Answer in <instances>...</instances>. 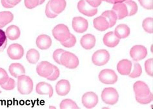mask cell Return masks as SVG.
Segmentation results:
<instances>
[{
  "label": "cell",
  "mask_w": 153,
  "mask_h": 109,
  "mask_svg": "<svg viewBox=\"0 0 153 109\" xmlns=\"http://www.w3.org/2000/svg\"><path fill=\"white\" fill-rule=\"evenodd\" d=\"M153 99V96L152 93L150 92L147 96L142 97V98H139V97H136V100L137 101V102H138L140 104L142 105H146L148 103H150L152 102Z\"/></svg>",
  "instance_id": "cell-35"
},
{
  "label": "cell",
  "mask_w": 153,
  "mask_h": 109,
  "mask_svg": "<svg viewBox=\"0 0 153 109\" xmlns=\"http://www.w3.org/2000/svg\"><path fill=\"white\" fill-rule=\"evenodd\" d=\"M22 0H7V1L9 4H10L11 5H13V7L17 5Z\"/></svg>",
  "instance_id": "cell-47"
},
{
  "label": "cell",
  "mask_w": 153,
  "mask_h": 109,
  "mask_svg": "<svg viewBox=\"0 0 153 109\" xmlns=\"http://www.w3.org/2000/svg\"><path fill=\"white\" fill-rule=\"evenodd\" d=\"M133 88L136 97H139V98L146 96L151 92L147 85L142 81H138L134 83Z\"/></svg>",
  "instance_id": "cell-13"
},
{
  "label": "cell",
  "mask_w": 153,
  "mask_h": 109,
  "mask_svg": "<svg viewBox=\"0 0 153 109\" xmlns=\"http://www.w3.org/2000/svg\"><path fill=\"white\" fill-rule=\"evenodd\" d=\"M145 69H146L147 74L152 77V76H153V70H152V69H153V59L152 58L149 59L146 62V63H145Z\"/></svg>",
  "instance_id": "cell-37"
},
{
  "label": "cell",
  "mask_w": 153,
  "mask_h": 109,
  "mask_svg": "<svg viewBox=\"0 0 153 109\" xmlns=\"http://www.w3.org/2000/svg\"><path fill=\"white\" fill-rule=\"evenodd\" d=\"M99 79L104 84H114L118 81V76L111 69H104L100 72Z\"/></svg>",
  "instance_id": "cell-6"
},
{
  "label": "cell",
  "mask_w": 153,
  "mask_h": 109,
  "mask_svg": "<svg viewBox=\"0 0 153 109\" xmlns=\"http://www.w3.org/2000/svg\"><path fill=\"white\" fill-rule=\"evenodd\" d=\"M114 34L117 37L120 39H124L127 38L130 34V29L127 25L121 24L116 27L114 30Z\"/></svg>",
  "instance_id": "cell-24"
},
{
  "label": "cell",
  "mask_w": 153,
  "mask_h": 109,
  "mask_svg": "<svg viewBox=\"0 0 153 109\" xmlns=\"http://www.w3.org/2000/svg\"><path fill=\"white\" fill-rule=\"evenodd\" d=\"M151 52H152V45L151 46Z\"/></svg>",
  "instance_id": "cell-50"
},
{
  "label": "cell",
  "mask_w": 153,
  "mask_h": 109,
  "mask_svg": "<svg viewBox=\"0 0 153 109\" xmlns=\"http://www.w3.org/2000/svg\"><path fill=\"white\" fill-rule=\"evenodd\" d=\"M71 90V84L68 80L62 79L56 85V91L59 96H64L69 93Z\"/></svg>",
  "instance_id": "cell-14"
},
{
  "label": "cell",
  "mask_w": 153,
  "mask_h": 109,
  "mask_svg": "<svg viewBox=\"0 0 153 109\" xmlns=\"http://www.w3.org/2000/svg\"><path fill=\"white\" fill-rule=\"evenodd\" d=\"M61 65L66 68L74 69L79 65V59L77 56L70 52H63L60 58Z\"/></svg>",
  "instance_id": "cell-2"
},
{
  "label": "cell",
  "mask_w": 153,
  "mask_h": 109,
  "mask_svg": "<svg viewBox=\"0 0 153 109\" xmlns=\"http://www.w3.org/2000/svg\"><path fill=\"white\" fill-rule=\"evenodd\" d=\"M102 1L107 2L108 3L115 4V3H123V2L126 1H128V0H102Z\"/></svg>",
  "instance_id": "cell-46"
},
{
  "label": "cell",
  "mask_w": 153,
  "mask_h": 109,
  "mask_svg": "<svg viewBox=\"0 0 153 109\" xmlns=\"http://www.w3.org/2000/svg\"><path fill=\"white\" fill-rule=\"evenodd\" d=\"M49 2L51 10L57 14L62 13L67 5L65 0H50Z\"/></svg>",
  "instance_id": "cell-19"
},
{
  "label": "cell",
  "mask_w": 153,
  "mask_h": 109,
  "mask_svg": "<svg viewBox=\"0 0 153 109\" xmlns=\"http://www.w3.org/2000/svg\"><path fill=\"white\" fill-rule=\"evenodd\" d=\"M1 87L2 88H3L4 90H13L16 87V82L14 79L9 78L7 82L5 84L1 85Z\"/></svg>",
  "instance_id": "cell-36"
},
{
  "label": "cell",
  "mask_w": 153,
  "mask_h": 109,
  "mask_svg": "<svg viewBox=\"0 0 153 109\" xmlns=\"http://www.w3.org/2000/svg\"><path fill=\"white\" fill-rule=\"evenodd\" d=\"M59 76V68L56 67L55 65H53V71H52V74L47 78V79L49 81H55L57 79Z\"/></svg>",
  "instance_id": "cell-40"
},
{
  "label": "cell",
  "mask_w": 153,
  "mask_h": 109,
  "mask_svg": "<svg viewBox=\"0 0 153 109\" xmlns=\"http://www.w3.org/2000/svg\"><path fill=\"white\" fill-rule=\"evenodd\" d=\"M26 58L28 62L31 64H36L38 62L39 59V52L33 48V49H30L27 52Z\"/></svg>",
  "instance_id": "cell-28"
},
{
  "label": "cell",
  "mask_w": 153,
  "mask_h": 109,
  "mask_svg": "<svg viewBox=\"0 0 153 109\" xmlns=\"http://www.w3.org/2000/svg\"><path fill=\"white\" fill-rule=\"evenodd\" d=\"M102 16H104L109 23V28L113 27L118 20L117 15L113 10H106L102 14Z\"/></svg>",
  "instance_id": "cell-27"
},
{
  "label": "cell",
  "mask_w": 153,
  "mask_h": 109,
  "mask_svg": "<svg viewBox=\"0 0 153 109\" xmlns=\"http://www.w3.org/2000/svg\"><path fill=\"white\" fill-rule=\"evenodd\" d=\"M103 108H108V107H103Z\"/></svg>",
  "instance_id": "cell-51"
},
{
  "label": "cell",
  "mask_w": 153,
  "mask_h": 109,
  "mask_svg": "<svg viewBox=\"0 0 153 109\" xmlns=\"http://www.w3.org/2000/svg\"><path fill=\"white\" fill-rule=\"evenodd\" d=\"M7 45V37L5 32L0 29V52L5 49Z\"/></svg>",
  "instance_id": "cell-33"
},
{
  "label": "cell",
  "mask_w": 153,
  "mask_h": 109,
  "mask_svg": "<svg viewBox=\"0 0 153 109\" xmlns=\"http://www.w3.org/2000/svg\"><path fill=\"white\" fill-rule=\"evenodd\" d=\"M94 27L99 31H105L109 28V23L104 16H99L95 18L93 21Z\"/></svg>",
  "instance_id": "cell-22"
},
{
  "label": "cell",
  "mask_w": 153,
  "mask_h": 109,
  "mask_svg": "<svg viewBox=\"0 0 153 109\" xmlns=\"http://www.w3.org/2000/svg\"><path fill=\"white\" fill-rule=\"evenodd\" d=\"M7 54L9 57L13 60L22 59L24 55V49L23 47L18 43L10 45L7 48Z\"/></svg>",
  "instance_id": "cell-7"
},
{
  "label": "cell",
  "mask_w": 153,
  "mask_h": 109,
  "mask_svg": "<svg viewBox=\"0 0 153 109\" xmlns=\"http://www.w3.org/2000/svg\"><path fill=\"white\" fill-rule=\"evenodd\" d=\"M9 70L12 76L14 78H18L19 76L25 74V69L22 64L18 63H12L9 66Z\"/></svg>",
  "instance_id": "cell-23"
},
{
  "label": "cell",
  "mask_w": 153,
  "mask_h": 109,
  "mask_svg": "<svg viewBox=\"0 0 153 109\" xmlns=\"http://www.w3.org/2000/svg\"><path fill=\"white\" fill-rule=\"evenodd\" d=\"M102 99L105 103L113 105L118 102L119 94L114 88H105L102 92Z\"/></svg>",
  "instance_id": "cell-3"
},
{
  "label": "cell",
  "mask_w": 153,
  "mask_h": 109,
  "mask_svg": "<svg viewBox=\"0 0 153 109\" xmlns=\"http://www.w3.org/2000/svg\"><path fill=\"white\" fill-rule=\"evenodd\" d=\"M5 34L7 38L10 40H16L19 38L21 35V31L19 28L16 25H11L7 28L5 31Z\"/></svg>",
  "instance_id": "cell-25"
},
{
  "label": "cell",
  "mask_w": 153,
  "mask_h": 109,
  "mask_svg": "<svg viewBox=\"0 0 153 109\" xmlns=\"http://www.w3.org/2000/svg\"><path fill=\"white\" fill-rule=\"evenodd\" d=\"M45 14L47 16V17L49 18H55L57 17L58 15L57 14H56L55 13H54V12L51 10L49 5V2H48L45 7Z\"/></svg>",
  "instance_id": "cell-43"
},
{
  "label": "cell",
  "mask_w": 153,
  "mask_h": 109,
  "mask_svg": "<svg viewBox=\"0 0 153 109\" xmlns=\"http://www.w3.org/2000/svg\"><path fill=\"white\" fill-rule=\"evenodd\" d=\"M112 10L117 15L118 19H122L127 17L128 15L127 8L124 3H117L114 4Z\"/></svg>",
  "instance_id": "cell-21"
},
{
  "label": "cell",
  "mask_w": 153,
  "mask_h": 109,
  "mask_svg": "<svg viewBox=\"0 0 153 109\" xmlns=\"http://www.w3.org/2000/svg\"><path fill=\"white\" fill-rule=\"evenodd\" d=\"M1 90H0V94H1Z\"/></svg>",
  "instance_id": "cell-52"
},
{
  "label": "cell",
  "mask_w": 153,
  "mask_h": 109,
  "mask_svg": "<svg viewBox=\"0 0 153 109\" xmlns=\"http://www.w3.org/2000/svg\"><path fill=\"white\" fill-rule=\"evenodd\" d=\"M103 42L105 45L112 48L118 45L120 43V39L115 35L114 32H109L104 36Z\"/></svg>",
  "instance_id": "cell-17"
},
{
  "label": "cell",
  "mask_w": 153,
  "mask_h": 109,
  "mask_svg": "<svg viewBox=\"0 0 153 109\" xmlns=\"http://www.w3.org/2000/svg\"><path fill=\"white\" fill-rule=\"evenodd\" d=\"M36 92L39 95H49V98H52L54 93L52 87L45 82L38 83L36 87Z\"/></svg>",
  "instance_id": "cell-15"
},
{
  "label": "cell",
  "mask_w": 153,
  "mask_h": 109,
  "mask_svg": "<svg viewBox=\"0 0 153 109\" xmlns=\"http://www.w3.org/2000/svg\"><path fill=\"white\" fill-rule=\"evenodd\" d=\"M60 108H78V106L76 103L70 99L63 100L59 105Z\"/></svg>",
  "instance_id": "cell-32"
},
{
  "label": "cell",
  "mask_w": 153,
  "mask_h": 109,
  "mask_svg": "<svg viewBox=\"0 0 153 109\" xmlns=\"http://www.w3.org/2000/svg\"><path fill=\"white\" fill-rule=\"evenodd\" d=\"M130 55L134 61L138 62L146 57L147 55V50L143 45H135L131 48Z\"/></svg>",
  "instance_id": "cell-8"
},
{
  "label": "cell",
  "mask_w": 153,
  "mask_h": 109,
  "mask_svg": "<svg viewBox=\"0 0 153 109\" xmlns=\"http://www.w3.org/2000/svg\"><path fill=\"white\" fill-rule=\"evenodd\" d=\"M36 43L39 49L47 50L52 45V39L48 35L42 34L36 39Z\"/></svg>",
  "instance_id": "cell-16"
},
{
  "label": "cell",
  "mask_w": 153,
  "mask_h": 109,
  "mask_svg": "<svg viewBox=\"0 0 153 109\" xmlns=\"http://www.w3.org/2000/svg\"><path fill=\"white\" fill-rule=\"evenodd\" d=\"M1 5H3V7L5 8H7V9H11V8L14 7L13 5H11L10 4L8 3L7 1V0H1Z\"/></svg>",
  "instance_id": "cell-45"
},
{
  "label": "cell",
  "mask_w": 153,
  "mask_h": 109,
  "mask_svg": "<svg viewBox=\"0 0 153 109\" xmlns=\"http://www.w3.org/2000/svg\"><path fill=\"white\" fill-rule=\"evenodd\" d=\"M85 1L88 4H89L91 7L94 8L98 7L102 2V0H85Z\"/></svg>",
  "instance_id": "cell-44"
},
{
  "label": "cell",
  "mask_w": 153,
  "mask_h": 109,
  "mask_svg": "<svg viewBox=\"0 0 153 109\" xmlns=\"http://www.w3.org/2000/svg\"><path fill=\"white\" fill-rule=\"evenodd\" d=\"M142 27L145 31L148 33H153V19L152 18H147L145 19L142 23Z\"/></svg>",
  "instance_id": "cell-30"
},
{
  "label": "cell",
  "mask_w": 153,
  "mask_h": 109,
  "mask_svg": "<svg viewBox=\"0 0 153 109\" xmlns=\"http://www.w3.org/2000/svg\"><path fill=\"white\" fill-rule=\"evenodd\" d=\"M142 73V68L140 65L138 63H133V70L131 72V73L128 76H129L130 78H138Z\"/></svg>",
  "instance_id": "cell-31"
},
{
  "label": "cell",
  "mask_w": 153,
  "mask_h": 109,
  "mask_svg": "<svg viewBox=\"0 0 153 109\" xmlns=\"http://www.w3.org/2000/svg\"><path fill=\"white\" fill-rule=\"evenodd\" d=\"M49 108H56V107H53V106H50Z\"/></svg>",
  "instance_id": "cell-49"
},
{
  "label": "cell",
  "mask_w": 153,
  "mask_h": 109,
  "mask_svg": "<svg viewBox=\"0 0 153 109\" xmlns=\"http://www.w3.org/2000/svg\"><path fill=\"white\" fill-rule=\"evenodd\" d=\"M14 19L13 14L9 11L0 12V29L6 26L7 24L13 22Z\"/></svg>",
  "instance_id": "cell-26"
},
{
  "label": "cell",
  "mask_w": 153,
  "mask_h": 109,
  "mask_svg": "<svg viewBox=\"0 0 153 109\" xmlns=\"http://www.w3.org/2000/svg\"><path fill=\"white\" fill-rule=\"evenodd\" d=\"M82 102L83 106L91 108L96 106L98 103V97L97 94L93 92H88L84 94L82 97Z\"/></svg>",
  "instance_id": "cell-10"
},
{
  "label": "cell",
  "mask_w": 153,
  "mask_h": 109,
  "mask_svg": "<svg viewBox=\"0 0 153 109\" xmlns=\"http://www.w3.org/2000/svg\"><path fill=\"white\" fill-rule=\"evenodd\" d=\"M60 43H61V44L63 47H67V48H71V47H74L76 45V38L73 34H71L70 37L68 38L66 41L60 42Z\"/></svg>",
  "instance_id": "cell-34"
},
{
  "label": "cell",
  "mask_w": 153,
  "mask_h": 109,
  "mask_svg": "<svg viewBox=\"0 0 153 109\" xmlns=\"http://www.w3.org/2000/svg\"><path fill=\"white\" fill-rule=\"evenodd\" d=\"M25 7L29 9H33L39 5V0H24Z\"/></svg>",
  "instance_id": "cell-38"
},
{
  "label": "cell",
  "mask_w": 153,
  "mask_h": 109,
  "mask_svg": "<svg viewBox=\"0 0 153 109\" xmlns=\"http://www.w3.org/2000/svg\"><path fill=\"white\" fill-rule=\"evenodd\" d=\"M109 59V52L105 49L97 50L92 56V62L96 66L105 65L108 62Z\"/></svg>",
  "instance_id": "cell-5"
},
{
  "label": "cell",
  "mask_w": 153,
  "mask_h": 109,
  "mask_svg": "<svg viewBox=\"0 0 153 109\" xmlns=\"http://www.w3.org/2000/svg\"><path fill=\"white\" fill-rule=\"evenodd\" d=\"M33 82L29 76L23 74L18 78V90L21 94H30L33 92Z\"/></svg>",
  "instance_id": "cell-1"
},
{
  "label": "cell",
  "mask_w": 153,
  "mask_h": 109,
  "mask_svg": "<svg viewBox=\"0 0 153 109\" xmlns=\"http://www.w3.org/2000/svg\"><path fill=\"white\" fill-rule=\"evenodd\" d=\"M72 26L75 32L78 33H83L88 29V23L87 19L78 16L72 19Z\"/></svg>",
  "instance_id": "cell-11"
},
{
  "label": "cell",
  "mask_w": 153,
  "mask_h": 109,
  "mask_svg": "<svg viewBox=\"0 0 153 109\" xmlns=\"http://www.w3.org/2000/svg\"><path fill=\"white\" fill-rule=\"evenodd\" d=\"M53 71V65L48 62H40L36 67V72L43 78H48Z\"/></svg>",
  "instance_id": "cell-12"
},
{
  "label": "cell",
  "mask_w": 153,
  "mask_h": 109,
  "mask_svg": "<svg viewBox=\"0 0 153 109\" xmlns=\"http://www.w3.org/2000/svg\"><path fill=\"white\" fill-rule=\"evenodd\" d=\"M71 32L67 26L63 24H59L52 30V35L54 38L59 42H65L70 37Z\"/></svg>",
  "instance_id": "cell-4"
},
{
  "label": "cell",
  "mask_w": 153,
  "mask_h": 109,
  "mask_svg": "<svg viewBox=\"0 0 153 109\" xmlns=\"http://www.w3.org/2000/svg\"><path fill=\"white\" fill-rule=\"evenodd\" d=\"M132 62L128 59H123L117 65V70L121 75L128 76L132 70Z\"/></svg>",
  "instance_id": "cell-18"
},
{
  "label": "cell",
  "mask_w": 153,
  "mask_h": 109,
  "mask_svg": "<svg viewBox=\"0 0 153 109\" xmlns=\"http://www.w3.org/2000/svg\"><path fill=\"white\" fill-rule=\"evenodd\" d=\"M9 78V75H8L5 70L2 68H0V85L5 84Z\"/></svg>",
  "instance_id": "cell-39"
},
{
  "label": "cell",
  "mask_w": 153,
  "mask_h": 109,
  "mask_svg": "<svg viewBox=\"0 0 153 109\" xmlns=\"http://www.w3.org/2000/svg\"><path fill=\"white\" fill-rule=\"evenodd\" d=\"M138 1L144 9L147 10L152 9L153 0H138Z\"/></svg>",
  "instance_id": "cell-41"
},
{
  "label": "cell",
  "mask_w": 153,
  "mask_h": 109,
  "mask_svg": "<svg viewBox=\"0 0 153 109\" xmlns=\"http://www.w3.org/2000/svg\"><path fill=\"white\" fill-rule=\"evenodd\" d=\"M80 44L86 50L92 49L95 46L96 38L93 35L90 34L84 35L80 40Z\"/></svg>",
  "instance_id": "cell-20"
},
{
  "label": "cell",
  "mask_w": 153,
  "mask_h": 109,
  "mask_svg": "<svg viewBox=\"0 0 153 109\" xmlns=\"http://www.w3.org/2000/svg\"><path fill=\"white\" fill-rule=\"evenodd\" d=\"M65 50H63V49H57L56 50L54 53H53V59L55 61L56 63H57L58 64L61 65V62H60V58H61V56L63 52H65Z\"/></svg>",
  "instance_id": "cell-42"
},
{
  "label": "cell",
  "mask_w": 153,
  "mask_h": 109,
  "mask_svg": "<svg viewBox=\"0 0 153 109\" xmlns=\"http://www.w3.org/2000/svg\"><path fill=\"white\" fill-rule=\"evenodd\" d=\"M45 1V0H39V5H42L44 2Z\"/></svg>",
  "instance_id": "cell-48"
},
{
  "label": "cell",
  "mask_w": 153,
  "mask_h": 109,
  "mask_svg": "<svg viewBox=\"0 0 153 109\" xmlns=\"http://www.w3.org/2000/svg\"><path fill=\"white\" fill-rule=\"evenodd\" d=\"M78 9L80 13L87 16L88 17H92L95 16L98 13L97 8L91 7L88 4L85 0H80L78 3Z\"/></svg>",
  "instance_id": "cell-9"
},
{
  "label": "cell",
  "mask_w": 153,
  "mask_h": 109,
  "mask_svg": "<svg viewBox=\"0 0 153 109\" xmlns=\"http://www.w3.org/2000/svg\"><path fill=\"white\" fill-rule=\"evenodd\" d=\"M123 3L126 4L127 8V16H131L136 14L137 11H138V5H137L136 2L132 1V0H128V1H126Z\"/></svg>",
  "instance_id": "cell-29"
}]
</instances>
